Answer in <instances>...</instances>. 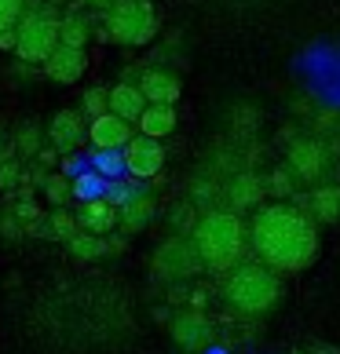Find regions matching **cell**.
Here are the masks:
<instances>
[{"instance_id":"9","label":"cell","mask_w":340,"mask_h":354,"mask_svg":"<svg viewBox=\"0 0 340 354\" xmlns=\"http://www.w3.org/2000/svg\"><path fill=\"white\" fill-rule=\"evenodd\" d=\"M325 147L319 139H296L293 147H289V153H285V168L300 179V183H315V179H322V172H325Z\"/></svg>"},{"instance_id":"18","label":"cell","mask_w":340,"mask_h":354,"mask_svg":"<svg viewBox=\"0 0 340 354\" xmlns=\"http://www.w3.org/2000/svg\"><path fill=\"white\" fill-rule=\"evenodd\" d=\"M66 245H70V252L81 259V263H91V259H99V256L114 252V248H121V241H107V234H91V230L73 234Z\"/></svg>"},{"instance_id":"14","label":"cell","mask_w":340,"mask_h":354,"mask_svg":"<svg viewBox=\"0 0 340 354\" xmlns=\"http://www.w3.org/2000/svg\"><path fill=\"white\" fill-rule=\"evenodd\" d=\"M147 106H150V99H147V91H143L139 84H117V88H110V113L125 117V121H139Z\"/></svg>"},{"instance_id":"20","label":"cell","mask_w":340,"mask_h":354,"mask_svg":"<svg viewBox=\"0 0 340 354\" xmlns=\"http://www.w3.org/2000/svg\"><path fill=\"white\" fill-rule=\"evenodd\" d=\"M264 190L267 183H260L256 176H234V183L227 187V201L231 208H253L264 201Z\"/></svg>"},{"instance_id":"19","label":"cell","mask_w":340,"mask_h":354,"mask_svg":"<svg viewBox=\"0 0 340 354\" xmlns=\"http://www.w3.org/2000/svg\"><path fill=\"white\" fill-rule=\"evenodd\" d=\"M139 128L147 136H158V139H165L168 132H176V110H172V102H150V106L143 110V117H139Z\"/></svg>"},{"instance_id":"22","label":"cell","mask_w":340,"mask_h":354,"mask_svg":"<svg viewBox=\"0 0 340 354\" xmlns=\"http://www.w3.org/2000/svg\"><path fill=\"white\" fill-rule=\"evenodd\" d=\"M77 227H81V223H77V216H70V212H62V208H55V212H51V219H48V234H44V238L70 241Z\"/></svg>"},{"instance_id":"7","label":"cell","mask_w":340,"mask_h":354,"mask_svg":"<svg viewBox=\"0 0 340 354\" xmlns=\"http://www.w3.org/2000/svg\"><path fill=\"white\" fill-rule=\"evenodd\" d=\"M125 165H128V172L139 176V179H154L161 172V165H165V147H161V139L158 136H132V142L125 147Z\"/></svg>"},{"instance_id":"27","label":"cell","mask_w":340,"mask_h":354,"mask_svg":"<svg viewBox=\"0 0 340 354\" xmlns=\"http://www.w3.org/2000/svg\"><path fill=\"white\" fill-rule=\"evenodd\" d=\"M66 194H70V183L62 179V176H51L48 179V201L51 205H62V201H66Z\"/></svg>"},{"instance_id":"23","label":"cell","mask_w":340,"mask_h":354,"mask_svg":"<svg viewBox=\"0 0 340 354\" xmlns=\"http://www.w3.org/2000/svg\"><path fill=\"white\" fill-rule=\"evenodd\" d=\"M22 15H26V0H0V37L19 30Z\"/></svg>"},{"instance_id":"3","label":"cell","mask_w":340,"mask_h":354,"mask_svg":"<svg viewBox=\"0 0 340 354\" xmlns=\"http://www.w3.org/2000/svg\"><path fill=\"white\" fill-rule=\"evenodd\" d=\"M208 270H231L245 252V223L234 212H205L190 230Z\"/></svg>"},{"instance_id":"6","label":"cell","mask_w":340,"mask_h":354,"mask_svg":"<svg viewBox=\"0 0 340 354\" xmlns=\"http://www.w3.org/2000/svg\"><path fill=\"white\" fill-rule=\"evenodd\" d=\"M205 270V259L198 252L194 234H168L154 252V274L161 281H190Z\"/></svg>"},{"instance_id":"25","label":"cell","mask_w":340,"mask_h":354,"mask_svg":"<svg viewBox=\"0 0 340 354\" xmlns=\"http://www.w3.org/2000/svg\"><path fill=\"white\" fill-rule=\"evenodd\" d=\"M293 172L289 168H278V172H271V179H267V190L274 194V198H289L293 194Z\"/></svg>"},{"instance_id":"5","label":"cell","mask_w":340,"mask_h":354,"mask_svg":"<svg viewBox=\"0 0 340 354\" xmlns=\"http://www.w3.org/2000/svg\"><path fill=\"white\" fill-rule=\"evenodd\" d=\"M15 33H19L15 51L22 62H48V55L62 44V19L48 4H41L26 11Z\"/></svg>"},{"instance_id":"26","label":"cell","mask_w":340,"mask_h":354,"mask_svg":"<svg viewBox=\"0 0 340 354\" xmlns=\"http://www.w3.org/2000/svg\"><path fill=\"white\" fill-rule=\"evenodd\" d=\"M198 223H194V212H190V205H179L176 212H172V234H187L194 230Z\"/></svg>"},{"instance_id":"11","label":"cell","mask_w":340,"mask_h":354,"mask_svg":"<svg viewBox=\"0 0 340 354\" xmlns=\"http://www.w3.org/2000/svg\"><path fill=\"white\" fill-rule=\"evenodd\" d=\"M84 70H88V55H84V48H77V44H59L44 62V73L55 84H77L84 77Z\"/></svg>"},{"instance_id":"13","label":"cell","mask_w":340,"mask_h":354,"mask_svg":"<svg viewBox=\"0 0 340 354\" xmlns=\"http://www.w3.org/2000/svg\"><path fill=\"white\" fill-rule=\"evenodd\" d=\"M77 223H81V230L110 234L117 223H121V208H114L110 201H84L77 208Z\"/></svg>"},{"instance_id":"15","label":"cell","mask_w":340,"mask_h":354,"mask_svg":"<svg viewBox=\"0 0 340 354\" xmlns=\"http://www.w3.org/2000/svg\"><path fill=\"white\" fill-rule=\"evenodd\" d=\"M158 216V201L150 198V194H136V198H128L121 205V227L128 234H139L150 227V219Z\"/></svg>"},{"instance_id":"10","label":"cell","mask_w":340,"mask_h":354,"mask_svg":"<svg viewBox=\"0 0 340 354\" xmlns=\"http://www.w3.org/2000/svg\"><path fill=\"white\" fill-rule=\"evenodd\" d=\"M168 333H172L176 347L202 351V347H208V339H213V322H208L202 310H179L172 318V325H168Z\"/></svg>"},{"instance_id":"8","label":"cell","mask_w":340,"mask_h":354,"mask_svg":"<svg viewBox=\"0 0 340 354\" xmlns=\"http://www.w3.org/2000/svg\"><path fill=\"white\" fill-rule=\"evenodd\" d=\"M84 110H59L55 117H51V124H48V142H51V150L55 153H73L81 142L88 139V128L84 124Z\"/></svg>"},{"instance_id":"16","label":"cell","mask_w":340,"mask_h":354,"mask_svg":"<svg viewBox=\"0 0 340 354\" xmlns=\"http://www.w3.org/2000/svg\"><path fill=\"white\" fill-rule=\"evenodd\" d=\"M307 212L319 223H340V187L337 183H322L307 194Z\"/></svg>"},{"instance_id":"24","label":"cell","mask_w":340,"mask_h":354,"mask_svg":"<svg viewBox=\"0 0 340 354\" xmlns=\"http://www.w3.org/2000/svg\"><path fill=\"white\" fill-rule=\"evenodd\" d=\"M81 110L91 117V121L102 117V113H110V91L107 88H88L84 99H81Z\"/></svg>"},{"instance_id":"17","label":"cell","mask_w":340,"mask_h":354,"mask_svg":"<svg viewBox=\"0 0 340 354\" xmlns=\"http://www.w3.org/2000/svg\"><path fill=\"white\" fill-rule=\"evenodd\" d=\"M139 88L147 91L150 102H176L179 91H183L179 77L168 73V70H147V73H143V81H139Z\"/></svg>"},{"instance_id":"1","label":"cell","mask_w":340,"mask_h":354,"mask_svg":"<svg viewBox=\"0 0 340 354\" xmlns=\"http://www.w3.org/2000/svg\"><path fill=\"white\" fill-rule=\"evenodd\" d=\"M249 241L256 256L282 274L307 270L319 259V227L315 216L296 205H260L249 223Z\"/></svg>"},{"instance_id":"21","label":"cell","mask_w":340,"mask_h":354,"mask_svg":"<svg viewBox=\"0 0 340 354\" xmlns=\"http://www.w3.org/2000/svg\"><path fill=\"white\" fill-rule=\"evenodd\" d=\"M91 37V22L84 15H77V11H70V15H62V44H77L84 48Z\"/></svg>"},{"instance_id":"2","label":"cell","mask_w":340,"mask_h":354,"mask_svg":"<svg viewBox=\"0 0 340 354\" xmlns=\"http://www.w3.org/2000/svg\"><path fill=\"white\" fill-rule=\"evenodd\" d=\"M282 270H274L264 259H242L227 270V285H224V296L227 304L238 310V314H249V318H260L278 307L282 299Z\"/></svg>"},{"instance_id":"28","label":"cell","mask_w":340,"mask_h":354,"mask_svg":"<svg viewBox=\"0 0 340 354\" xmlns=\"http://www.w3.org/2000/svg\"><path fill=\"white\" fill-rule=\"evenodd\" d=\"M81 4H84V8H91V11H107V8L114 4V0H81Z\"/></svg>"},{"instance_id":"12","label":"cell","mask_w":340,"mask_h":354,"mask_svg":"<svg viewBox=\"0 0 340 354\" xmlns=\"http://www.w3.org/2000/svg\"><path fill=\"white\" fill-rule=\"evenodd\" d=\"M88 139H91V147L102 150V153H110V150H125L128 142H132V128H128L125 117H117V113H102V117H96V121H91Z\"/></svg>"},{"instance_id":"4","label":"cell","mask_w":340,"mask_h":354,"mask_svg":"<svg viewBox=\"0 0 340 354\" xmlns=\"http://www.w3.org/2000/svg\"><path fill=\"white\" fill-rule=\"evenodd\" d=\"M102 33L121 48H143L158 37V11L150 0H114L102 11Z\"/></svg>"}]
</instances>
